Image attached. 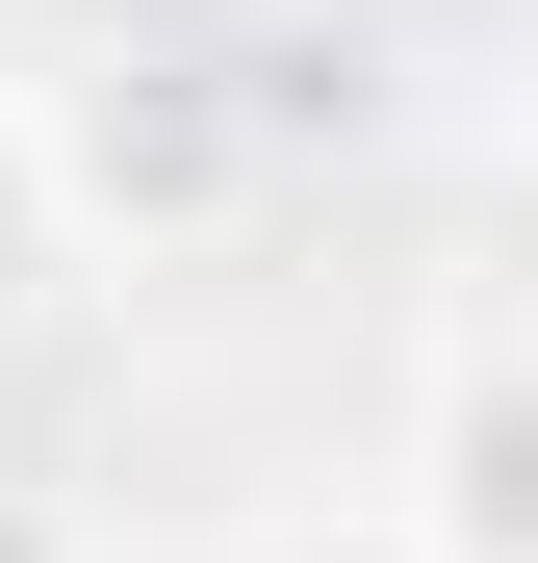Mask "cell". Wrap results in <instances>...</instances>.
<instances>
[{
	"label": "cell",
	"instance_id": "obj_1",
	"mask_svg": "<svg viewBox=\"0 0 538 563\" xmlns=\"http://www.w3.org/2000/svg\"><path fill=\"white\" fill-rule=\"evenodd\" d=\"M52 179H77V256H206V231L256 206V77H231V52L52 77Z\"/></svg>",
	"mask_w": 538,
	"mask_h": 563
},
{
	"label": "cell",
	"instance_id": "obj_2",
	"mask_svg": "<svg viewBox=\"0 0 538 563\" xmlns=\"http://www.w3.org/2000/svg\"><path fill=\"white\" fill-rule=\"evenodd\" d=\"M410 563H538V333H462L410 410Z\"/></svg>",
	"mask_w": 538,
	"mask_h": 563
},
{
	"label": "cell",
	"instance_id": "obj_3",
	"mask_svg": "<svg viewBox=\"0 0 538 563\" xmlns=\"http://www.w3.org/2000/svg\"><path fill=\"white\" fill-rule=\"evenodd\" d=\"M77 282H103V256H77V179H52V103H0V358H26V333L77 308Z\"/></svg>",
	"mask_w": 538,
	"mask_h": 563
},
{
	"label": "cell",
	"instance_id": "obj_4",
	"mask_svg": "<svg viewBox=\"0 0 538 563\" xmlns=\"http://www.w3.org/2000/svg\"><path fill=\"white\" fill-rule=\"evenodd\" d=\"M0 563H77V512H52V487H0Z\"/></svg>",
	"mask_w": 538,
	"mask_h": 563
},
{
	"label": "cell",
	"instance_id": "obj_5",
	"mask_svg": "<svg viewBox=\"0 0 538 563\" xmlns=\"http://www.w3.org/2000/svg\"><path fill=\"white\" fill-rule=\"evenodd\" d=\"M308 563H410V538H308Z\"/></svg>",
	"mask_w": 538,
	"mask_h": 563
},
{
	"label": "cell",
	"instance_id": "obj_6",
	"mask_svg": "<svg viewBox=\"0 0 538 563\" xmlns=\"http://www.w3.org/2000/svg\"><path fill=\"white\" fill-rule=\"evenodd\" d=\"M513 179H538V77H513Z\"/></svg>",
	"mask_w": 538,
	"mask_h": 563
}]
</instances>
